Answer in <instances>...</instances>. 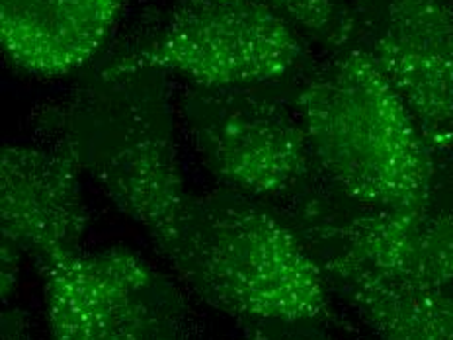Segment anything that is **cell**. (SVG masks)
I'll return each mask as SVG.
<instances>
[{"label":"cell","instance_id":"6da1fadb","mask_svg":"<svg viewBox=\"0 0 453 340\" xmlns=\"http://www.w3.org/2000/svg\"><path fill=\"white\" fill-rule=\"evenodd\" d=\"M163 69H118L102 53L77 82L35 112L42 145L69 157L158 247L188 197Z\"/></svg>","mask_w":453,"mask_h":340},{"label":"cell","instance_id":"7a4b0ae2","mask_svg":"<svg viewBox=\"0 0 453 340\" xmlns=\"http://www.w3.org/2000/svg\"><path fill=\"white\" fill-rule=\"evenodd\" d=\"M155 249L194 296L242 327L333 317L323 270L273 204L221 186L190 194Z\"/></svg>","mask_w":453,"mask_h":340},{"label":"cell","instance_id":"3957f363","mask_svg":"<svg viewBox=\"0 0 453 340\" xmlns=\"http://www.w3.org/2000/svg\"><path fill=\"white\" fill-rule=\"evenodd\" d=\"M296 104L319 173L340 194L401 213L434 204L436 153L364 47L307 67Z\"/></svg>","mask_w":453,"mask_h":340},{"label":"cell","instance_id":"277c9868","mask_svg":"<svg viewBox=\"0 0 453 340\" xmlns=\"http://www.w3.org/2000/svg\"><path fill=\"white\" fill-rule=\"evenodd\" d=\"M104 53L118 69H163L197 87L281 81L311 65L307 37L264 0H178L165 22Z\"/></svg>","mask_w":453,"mask_h":340},{"label":"cell","instance_id":"5b68a950","mask_svg":"<svg viewBox=\"0 0 453 340\" xmlns=\"http://www.w3.org/2000/svg\"><path fill=\"white\" fill-rule=\"evenodd\" d=\"M301 74L242 87L184 89L182 121L221 188L280 205L319 174L296 104Z\"/></svg>","mask_w":453,"mask_h":340},{"label":"cell","instance_id":"8992f818","mask_svg":"<svg viewBox=\"0 0 453 340\" xmlns=\"http://www.w3.org/2000/svg\"><path fill=\"white\" fill-rule=\"evenodd\" d=\"M47 340H202L178 283L126 247L40 267Z\"/></svg>","mask_w":453,"mask_h":340},{"label":"cell","instance_id":"52a82bcc","mask_svg":"<svg viewBox=\"0 0 453 340\" xmlns=\"http://www.w3.org/2000/svg\"><path fill=\"white\" fill-rule=\"evenodd\" d=\"M357 43L412 113L434 153L453 145V0H381Z\"/></svg>","mask_w":453,"mask_h":340},{"label":"cell","instance_id":"ba28073f","mask_svg":"<svg viewBox=\"0 0 453 340\" xmlns=\"http://www.w3.org/2000/svg\"><path fill=\"white\" fill-rule=\"evenodd\" d=\"M88 207L81 170L45 145L4 143L0 151V231L37 267L82 249Z\"/></svg>","mask_w":453,"mask_h":340},{"label":"cell","instance_id":"9c48e42d","mask_svg":"<svg viewBox=\"0 0 453 340\" xmlns=\"http://www.w3.org/2000/svg\"><path fill=\"white\" fill-rule=\"evenodd\" d=\"M127 0H0V45L35 77L81 73L108 50Z\"/></svg>","mask_w":453,"mask_h":340},{"label":"cell","instance_id":"30bf717a","mask_svg":"<svg viewBox=\"0 0 453 340\" xmlns=\"http://www.w3.org/2000/svg\"><path fill=\"white\" fill-rule=\"evenodd\" d=\"M372 340H453V282H417L365 272L325 274Z\"/></svg>","mask_w":453,"mask_h":340},{"label":"cell","instance_id":"8fae6325","mask_svg":"<svg viewBox=\"0 0 453 340\" xmlns=\"http://www.w3.org/2000/svg\"><path fill=\"white\" fill-rule=\"evenodd\" d=\"M273 11L296 26L309 42L323 45L330 53L357 43L360 12L346 0H264Z\"/></svg>","mask_w":453,"mask_h":340},{"label":"cell","instance_id":"7c38bea8","mask_svg":"<svg viewBox=\"0 0 453 340\" xmlns=\"http://www.w3.org/2000/svg\"><path fill=\"white\" fill-rule=\"evenodd\" d=\"M334 317L305 323H268L247 327L242 340H352L334 328ZM367 340H372L367 336Z\"/></svg>","mask_w":453,"mask_h":340},{"label":"cell","instance_id":"4fadbf2b","mask_svg":"<svg viewBox=\"0 0 453 340\" xmlns=\"http://www.w3.org/2000/svg\"><path fill=\"white\" fill-rule=\"evenodd\" d=\"M24 251L11 239L3 237V299L6 301L12 296L14 286L20 274V262L24 259Z\"/></svg>","mask_w":453,"mask_h":340},{"label":"cell","instance_id":"5bb4252c","mask_svg":"<svg viewBox=\"0 0 453 340\" xmlns=\"http://www.w3.org/2000/svg\"><path fill=\"white\" fill-rule=\"evenodd\" d=\"M3 340H32L30 325L20 309H11L3 313Z\"/></svg>","mask_w":453,"mask_h":340},{"label":"cell","instance_id":"9a60e30c","mask_svg":"<svg viewBox=\"0 0 453 340\" xmlns=\"http://www.w3.org/2000/svg\"><path fill=\"white\" fill-rule=\"evenodd\" d=\"M346 3L350 4V6H354L356 11L362 14V12L367 11V8H372L377 3V0H346Z\"/></svg>","mask_w":453,"mask_h":340},{"label":"cell","instance_id":"2e32d148","mask_svg":"<svg viewBox=\"0 0 453 340\" xmlns=\"http://www.w3.org/2000/svg\"><path fill=\"white\" fill-rule=\"evenodd\" d=\"M451 151H453V145H451Z\"/></svg>","mask_w":453,"mask_h":340}]
</instances>
